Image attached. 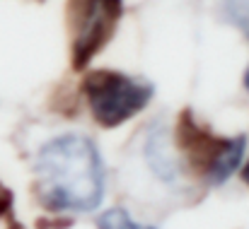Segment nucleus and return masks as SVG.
I'll list each match as a JSON object with an SVG mask.
<instances>
[{"label":"nucleus","instance_id":"nucleus-1","mask_svg":"<svg viewBox=\"0 0 249 229\" xmlns=\"http://www.w3.org/2000/svg\"><path fill=\"white\" fill-rule=\"evenodd\" d=\"M34 196L49 215L94 213L107 193V169L97 143L83 133L49 138L34 154Z\"/></svg>","mask_w":249,"mask_h":229},{"label":"nucleus","instance_id":"nucleus-2","mask_svg":"<svg viewBox=\"0 0 249 229\" xmlns=\"http://www.w3.org/2000/svg\"><path fill=\"white\" fill-rule=\"evenodd\" d=\"M83 97L87 109L102 128H119L143 114L155 94V87L136 75L119 70H89L83 77Z\"/></svg>","mask_w":249,"mask_h":229},{"label":"nucleus","instance_id":"nucleus-3","mask_svg":"<svg viewBox=\"0 0 249 229\" xmlns=\"http://www.w3.org/2000/svg\"><path fill=\"white\" fill-rule=\"evenodd\" d=\"M177 133L181 152L189 157V166L208 186H223L240 171L247 152V135H213L189 111L181 114Z\"/></svg>","mask_w":249,"mask_h":229},{"label":"nucleus","instance_id":"nucleus-4","mask_svg":"<svg viewBox=\"0 0 249 229\" xmlns=\"http://www.w3.org/2000/svg\"><path fill=\"white\" fill-rule=\"evenodd\" d=\"M68 15L73 32V68L85 70L111 41L124 17V0H68Z\"/></svg>","mask_w":249,"mask_h":229},{"label":"nucleus","instance_id":"nucleus-5","mask_svg":"<svg viewBox=\"0 0 249 229\" xmlns=\"http://www.w3.org/2000/svg\"><path fill=\"white\" fill-rule=\"evenodd\" d=\"M145 164L153 171L155 179H160L167 186H174L181 179V162L169 147L167 131L162 123H153L145 138Z\"/></svg>","mask_w":249,"mask_h":229},{"label":"nucleus","instance_id":"nucleus-6","mask_svg":"<svg viewBox=\"0 0 249 229\" xmlns=\"http://www.w3.org/2000/svg\"><path fill=\"white\" fill-rule=\"evenodd\" d=\"M97 229H158L153 225H145V222H138L128 210L124 208H109V210H102L94 220Z\"/></svg>","mask_w":249,"mask_h":229},{"label":"nucleus","instance_id":"nucleus-7","mask_svg":"<svg viewBox=\"0 0 249 229\" xmlns=\"http://www.w3.org/2000/svg\"><path fill=\"white\" fill-rule=\"evenodd\" d=\"M225 22L237 27L249 36V0H218Z\"/></svg>","mask_w":249,"mask_h":229},{"label":"nucleus","instance_id":"nucleus-8","mask_svg":"<svg viewBox=\"0 0 249 229\" xmlns=\"http://www.w3.org/2000/svg\"><path fill=\"white\" fill-rule=\"evenodd\" d=\"M12 208H15V198H12L10 188L0 181V217H7L12 213Z\"/></svg>","mask_w":249,"mask_h":229},{"label":"nucleus","instance_id":"nucleus-9","mask_svg":"<svg viewBox=\"0 0 249 229\" xmlns=\"http://www.w3.org/2000/svg\"><path fill=\"white\" fill-rule=\"evenodd\" d=\"M240 179L245 181V186H249V159L242 162V166H240Z\"/></svg>","mask_w":249,"mask_h":229},{"label":"nucleus","instance_id":"nucleus-10","mask_svg":"<svg viewBox=\"0 0 249 229\" xmlns=\"http://www.w3.org/2000/svg\"><path fill=\"white\" fill-rule=\"evenodd\" d=\"M242 82H245V89L249 92V65H247V70H245V77H242Z\"/></svg>","mask_w":249,"mask_h":229}]
</instances>
